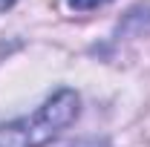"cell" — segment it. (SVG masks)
<instances>
[{
    "label": "cell",
    "mask_w": 150,
    "mask_h": 147,
    "mask_svg": "<svg viewBox=\"0 0 150 147\" xmlns=\"http://www.w3.org/2000/svg\"><path fill=\"white\" fill-rule=\"evenodd\" d=\"M78 115V95L72 90H58L32 115L0 124V147H43L58 139Z\"/></svg>",
    "instance_id": "1"
},
{
    "label": "cell",
    "mask_w": 150,
    "mask_h": 147,
    "mask_svg": "<svg viewBox=\"0 0 150 147\" xmlns=\"http://www.w3.org/2000/svg\"><path fill=\"white\" fill-rule=\"evenodd\" d=\"M104 3H110V0H69V6H72V9H78V12L98 9V6H104Z\"/></svg>",
    "instance_id": "2"
},
{
    "label": "cell",
    "mask_w": 150,
    "mask_h": 147,
    "mask_svg": "<svg viewBox=\"0 0 150 147\" xmlns=\"http://www.w3.org/2000/svg\"><path fill=\"white\" fill-rule=\"evenodd\" d=\"M12 3H15V0H0V12H3V9H9Z\"/></svg>",
    "instance_id": "3"
}]
</instances>
